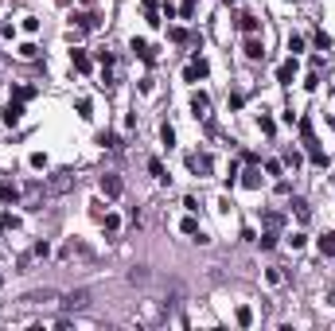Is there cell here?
<instances>
[{
  "label": "cell",
  "mask_w": 335,
  "mask_h": 331,
  "mask_svg": "<svg viewBox=\"0 0 335 331\" xmlns=\"http://www.w3.org/2000/svg\"><path fill=\"white\" fill-rule=\"evenodd\" d=\"M300 137H304V144H308V156H312V164H328V160H324V152H320V148H316V137H312V121H308V117H304V121H300Z\"/></svg>",
  "instance_id": "1"
},
{
  "label": "cell",
  "mask_w": 335,
  "mask_h": 331,
  "mask_svg": "<svg viewBox=\"0 0 335 331\" xmlns=\"http://www.w3.org/2000/svg\"><path fill=\"white\" fill-rule=\"evenodd\" d=\"M86 304H90V292H86V288H70V292L62 296V308H66V312H78V308H86Z\"/></svg>",
  "instance_id": "2"
},
{
  "label": "cell",
  "mask_w": 335,
  "mask_h": 331,
  "mask_svg": "<svg viewBox=\"0 0 335 331\" xmlns=\"http://www.w3.org/2000/svg\"><path fill=\"white\" fill-rule=\"evenodd\" d=\"M74 183H78V175H74V171H62V175H55V179H51L47 187H51V191L58 195V191H70Z\"/></svg>",
  "instance_id": "3"
},
{
  "label": "cell",
  "mask_w": 335,
  "mask_h": 331,
  "mask_svg": "<svg viewBox=\"0 0 335 331\" xmlns=\"http://www.w3.org/2000/svg\"><path fill=\"white\" fill-rule=\"evenodd\" d=\"M292 78H296V58H288V62L277 66V82H292Z\"/></svg>",
  "instance_id": "4"
},
{
  "label": "cell",
  "mask_w": 335,
  "mask_h": 331,
  "mask_svg": "<svg viewBox=\"0 0 335 331\" xmlns=\"http://www.w3.org/2000/svg\"><path fill=\"white\" fill-rule=\"evenodd\" d=\"M102 191H106L110 199H117V195H121V179H117V175H102Z\"/></svg>",
  "instance_id": "5"
},
{
  "label": "cell",
  "mask_w": 335,
  "mask_h": 331,
  "mask_svg": "<svg viewBox=\"0 0 335 331\" xmlns=\"http://www.w3.org/2000/svg\"><path fill=\"white\" fill-rule=\"evenodd\" d=\"M203 74H207V62H203V58H195V62L183 70V78H187V82H195V78H203Z\"/></svg>",
  "instance_id": "6"
},
{
  "label": "cell",
  "mask_w": 335,
  "mask_h": 331,
  "mask_svg": "<svg viewBox=\"0 0 335 331\" xmlns=\"http://www.w3.org/2000/svg\"><path fill=\"white\" fill-rule=\"evenodd\" d=\"M20 117H24V106H20V102H12V106L4 110V125H16Z\"/></svg>",
  "instance_id": "7"
},
{
  "label": "cell",
  "mask_w": 335,
  "mask_h": 331,
  "mask_svg": "<svg viewBox=\"0 0 335 331\" xmlns=\"http://www.w3.org/2000/svg\"><path fill=\"white\" fill-rule=\"evenodd\" d=\"M20 199V187H12V183H0V203H16Z\"/></svg>",
  "instance_id": "8"
},
{
  "label": "cell",
  "mask_w": 335,
  "mask_h": 331,
  "mask_svg": "<svg viewBox=\"0 0 335 331\" xmlns=\"http://www.w3.org/2000/svg\"><path fill=\"white\" fill-rule=\"evenodd\" d=\"M187 167H191V171H211V156H191Z\"/></svg>",
  "instance_id": "9"
},
{
  "label": "cell",
  "mask_w": 335,
  "mask_h": 331,
  "mask_svg": "<svg viewBox=\"0 0 335 331\" xmlns=\"http://www.w3.org/2000/svg\"><path fill=\"white\" fill-rule=\"evenodd\" d=\"M246 55H250V58H261V55H265L261 39H246Z\"/></svg>",
  "instance_id": "10"
},
{
  "label": "cell",
  "mask_w": 335,
  "mask_h": 331,
  "mask_svg": "<svg viewBox=\"0 0 335 331\" xmlns=\"http://www.w3.org/2000/svg\"><path fill=\"white\" fill-rule=\"evenodd\" d=\"M320 253H324V257L335 253V234H324V238H320Z\"/></svg>",
  "instance_id": "11"
},
{
  "label": "cell",
  "mask_w": 335,
  "mask_h": 331,
  "mask_svg": "<svg viewBox=\"0 0 335 331\" xmlns=\"http://www.w3.org/2000/svg\"><path fill=\"white\" fill-rule=\"evenodd\" d=\"M24 300H28V304H39V300H55V292H51V288H43V292H28Z\"/></svg>",
  "instance_id": "12"
},
{
  "label": "cell",
  "mask_w": 335,
  "mask_h": 331,
  "mask_svg": "<svg viewBox=\"0 0 335 331\" xmlns=\"http://www.w3.org/2000/svg\"><path fill=\"white\" fill-rule=\"evenodd\" d=\"M292 211H296V219H300V222H308V215H312L304 199H292Z\"/></svg>",
  "instance_id": "13"
},
{
  "label": "cell",
  "mask_w": 335,
  "mask_h": 331,
  "mask_svg": "<svg viewBox=\"0 0 335 331\" xmlns=\"http://www.w3.org/2000/svg\"><path fill=\"white\" fill-rule=\"evenodd\" d=\"M160 140H164V148H175V129H171V125L160 129Z\"/></svg>",
  "instance_id": "14"
},
{
  "label": "cell",
  "mask_w": 335,
  "mask_h": 331,
  "mask_svg": "<svg viewBox=\"0 0 335 331\" xmlns=\"http://www.w3.org/2000/svg\"><path fill=\"white\" fill-rule=\"evenodd\" d=\"M129 47H133V51H137L140 58H152V51H148V43H144V39H133Z\"/></svg>",
  "instance_id": "15"
},
{
  "label": "cell",
  "mask_w": 335,
  "mask_h": 331,
  "mask_svg": "<svg viewBox=\"0 0 335 331\" xmlns=\"http://www.w3.org/2000/svg\"><path fill=\"white\" fill-rule=\"evenodd\" d=\"M140 4H144V16H148V24H160V20H156V0H140Z\"/></svg>",
  "instance_id": "16"
},
{
  "label": "cell",
  "mask_w": 335,
  "mask_h": 331,
  "mask_svg": "<svg viewBox=\"0 0 335 331\" xmlns=\"http://www.w3.org/2000/svg\"><path fill=\"white\" fill-rule=\"evenodd\" d=\"M70 58H74V66H78V70H90V58L82 55V51H70Z\"/></svg>",
  "instance_id": "17"
},
{
  "label": "cell",
  "mask_w": 335,
  "mask_h": 331,
  "mask_svg": "<svg viewBox=\"0 0 335 331\" xmlns=\"http://www.w3.org/2000/svg\"><path fill=\"white\" fill-rule=\"evenodd\" d=\"M238 324L250 328V324H253V312H250V308H238Z\"/></svg>",
  "instance_id": "18"
},
{
  "label": "cell",
  "mask_w": 335,
  "mask_h": 331,
  "mask_svg": "<svg viewBox=\"0 0 335 331\" xmlns=\"http://www.w3.org/2000/svg\"><path fill=\"white\" fill-rule=\"evenodd\" d=\"M191 110H195V113L207 110V94H195V98H191Z\"/></svg>",
  "instance_id": "19"
},
{
  "label": "cell",
  "mask_w": 335,
  "mask_h": 331,
  "mask_svg": "<svg viewBox=\"0 0 335 331\" xmlns=\"http://www.w3.org/2000/svg\"><path fill=\"white\" fill-rule=\"evenodd\" d=\"M148 171H152L156 179H168V175H164V164H160V160H148Z\"/></svg>",
  "instance_id": "20"
},
{
  "label": "cell",
  "mask_w": 335,
  "mask_h": 331,
  "mask_svg": "<svg viewBox=\"0 0 335 331\" xmlns=\"http://www.w3.org/2000/svg\"><path fill=\"white\" fill-rule=\"evenodd\" d=\"M280 222H284V219H280V215H277V211H269V215H265V226H269V230H277V226H280Z\"/></svg>",
  "instance_id": "21"
},
{
  "label": "cell",
  "mask_w": 335,
  "mask_h": 331,
  "mask_svg": "<svg viewBox=\"0 0 335 331\" xmlns=\"http://www.w3.org/2000/svg\"><path fill=\"white\" fill-rule=\"evenodd\" d=\"M242 31H250V35H253V31H257V20H253V16H242Z\"/></svg>",
  "instance_id": "22"
},
{
  "label": "cell",
  "mask_w": 335,
  "mask_h": 331,
  "mask_svg": "<svg viewBox=\"0 0 335 331\" xmlns=\"http://www.w3.org/2000/svg\"><path fill=\"white\" fill-rule=\"evenodd\" d=\"M16 98H20V102H28V98H35V86H20V90H16Z\"/></svg>",
  "instance_id": "23"
},
{
  "label": "cell",
  "mask_w": 335,
  "mask_h": 331,
  "mask_svg": "<svg viewBox=\"0 0 335 331\" xmlns=\"http://www.w3.org/2000/svg\"><path fill=\"white\" fill-rule=\"evenodd\" d=\"M246 187H261V171H246Z\"/></svg>",
  "instance_id": "24"
},
{
  "label": "cell",
  "mask_w": 335,
  "mask_h": 331,
  "mask_svg": "<svg viewBox=\"0 0 335 331\" xmlns=\"http://www.w3.org/2000/svg\"><path fill=\"white\" fill-rule=\"evenodd\" d=\"M47 253H51V246H47V242H35V249H31V257H47Z\"/></svg>",
  "instance_id": "25"
},
{
  "label": "cell",
  "mask_w": 335,
  "mask_h": 331,
  "mask_svg": "<svg viewBox=\"0 0 335 331\" xmlns=\"http://www.w3.org/2000/svg\"><path fill=\"white\" fill-rule=\"evenodd\" d=\"M183 234H191V238H195V234H199V222H195V219H183Z\"/></svg>",
  "instance_id": "26"
},
{
  "label": "cell",
  "mask_w": 335,
  "mask_h": 331,
  "mask_svg": "<svg viewBox=\"0 0 335 331\" xmlns=\"http://www.w3.org/2000/svg\"><path fill=\"white\" fill-rule=\"evenodd\" d=\"M316 47H320V51H328V47H332V35H324V31H320V35H316Z\"/></svg>",
  "instance_id": "27"
},
{
  "label": "cell",
  "mask_w": 335,
  "mask_h": 331,
  "mask_svg": "<svg viewBox=\"0 0 335 331\" xmlns=\"http://www.w3.org/2000/svg\"><path fill=\"white\" fill-rule=\"evenodd\" d=\"M288 51H292V55H296V51H304V39H300V35H292V39H288Z\"/></svg>",
  "instance_id": "28"
},
{
  "label": "cell",
  "mask_w": 335,
  "mask_h": 331,
  "mask_svg": "<svg viewBox=\"0 0 335 331\" xmlns=\"http://www.w3.org/2000/svg\"><path fill=\"white\" fill-rule=\"evenodd\" d=\"M277 246V234H261V249H273Z\"/></svg>",
  "instance_id": "29"
},
{
  "label": "cell",
  "mask_w": 335,
  "mask_h": 331,
  "mask_svg": "<svg viewBox=\"0 0 335 331\" xmlns=\"http://www.w3.org/2000/svg\"><path fill=\"white\" fill-rule=\"evenodd\" d=\"M78 113H82V117H94V113H90V98H78Z\"/></svg>",
  "instance_id": "30"
},
{
  "label": "cell",
  "mask_w": 335,
  "mask_h": 331,
  "mask_svg": "<svg viewBox=\"0 0 335 331\" xmlns=\"http://www.w3.org/2000/svg\"><path fill=\"white\" fill-rule=\"evenodd\" d=\"M129 280H133V284H140V280H148V273H144V269H133V273H129Z\"/></svg>",
  "instance_id": "31"
}]
</instances>
